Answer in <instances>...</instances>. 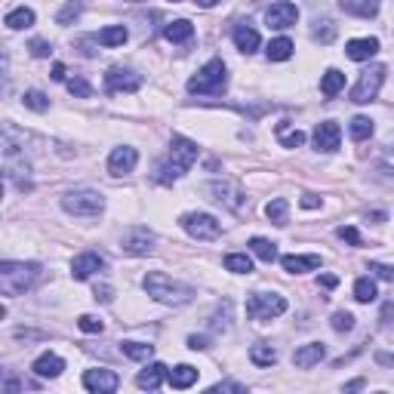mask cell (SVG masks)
<instances>
[{
  "mask_svg": "<svg viewBox=\"0 0 394 394\" xmlns=\"http://www.w3.org/2000/svg\"><path fill=\"white\" fill-rule=\"evenodd\" d=\"M62 210L71 213V216H83V219H90V216H99L105 210V197L99 195V191H92V188H74V191H68V195L62 197Z\"/></svg>",
  "mask_w": 394,
  "mask_h": 394,
  "instance_id": "obj_6",
  "label": "cell"
},
{
  "mask_svg": "<svg viewBox=\"0 0 394 394\" xmlns=\"http://www.w3.org/2000/svg\"><path fill=\"white\" fill-rule=\"evenodd\" d=\"M96 299L99 302H111V287H108V283H102V287H96Z\"/></svg>",
  "mask_w": 394,
  "mask_h": 394,
  "instance_id": "obj_50",
  "label": "cell"
},
{
  "mask_svg": "<svg viewBox=\"0 0 394 394\" xmlns=\"http://www.w3.org/2000/svg\"><path fill=\"white\" fill-rule=\"evenodd\" d=\"M330 327L336 330V333H349V330H354V314L349 311H336L333 321H330Z\"/></svg>",
  "mask_w": 394,
  "mask_h": 394,
  "instance_id": "obj_42",
  "label": "cell"
},
{
  "mask_svg": "<svg viewBox=\"0 0 394 394\" xmlns=\"http://www.w3.org/2000/svg\"><path fill=\"white\" fill-rule=\"evenodd\" d=\"M354 299H358V302H373L376 299V283L370 281V277H358V281H354Z\"/></svg>",
  "mask_w": 394,
  "mask_h": 394,
  "instance_id": "obj_38",
  "label": "cell"
},
{
  "mask_svg": "<svg viewBox=\"0 0 394 394\" xmlns=\"http://www.w3.org/2000/svg\"><path fill=\"white\" fill-rule=\"evenodd\" d=\"M382 80H385V65H370L367 71H360L358 77V83L351 87V102L354 105H367V102H373L376 96H379V90H382Z\"/></svg>",
  "mask_w": 394,
  "mask_h": 394,
  "instance_id": "obj_8",
  "label": "cell"
},
{
  "mask_svg": "<svg viewBox=\"0 0 394 394\" xmlns=\"http://www.w3.org/2000/svg\"><path fill=\"white\" fill-rule=\"evenodd\" d=\"M179 225L188 231L195 241H216V237L222 234L219 219L210 216V213H185L182 219H179Z\"/></svg>",
  "mask_w": 394,
  "mask_h": 394,
  "instance_id": "obj_10",
  "label": "cell"
},
{
  "mask_svg": "<svg viewBox=\"0 0 394 394\" xmlns=\"http://www.w3.org/2000/svg\"><path fill=\"white\" fill-rule=\"evenodd\" d=\"M225 268L234 274H250L253 272V259L246 253H228L225 256Z\"/></svg>",
  "mask_w": 394,
  "mask_h": 394,
  "instance_id": "obj_36",
  "label": "cell"
},
{
  "mask_svg": "<svg viewBox=\"0 0 394 394\" xmlns=\"http://www.w3.org/2000/svg\"><path fill=\"white\" fill-rule=\"evenodd\" d=\"M31 370H34L41 379H56V376H62V370H65V360H62L59 354H41V358L31 364Z\"/></svg>",
  "mask_w": 394,
  "mask_h": 394,
  "instance_id": "obj_21",
  "label": "cell"
},
{
  "mask_svg": "<svg viewBox=\"0 0 394 394\" xmlns=\"http://www.w3.org/2000/svg\"><path fill=\"white\" fill-rule=\"evenodd\" d=\"M250 360L256 367H272V364H277V351L268 342H259V345H253L250 349Z\"/></svg>",
  "mask_w": 394,
  "mask_h": 394,
  "instance_id": "obj_31",
  "label": "cell"
},
{
  "mask_svg": "<svg viewBox=\"0 0 394 394\" xmlns=\"http://www.w3.org/2000/svg\"><path fill=\"white\" fill-rule=\"evenodd\" d=\"M206 191L213 195V200H219L222 206H228L231 213H241L246 206V191H244V185L234 182V179H216V182L206 185Z\"/></svg>",
  "mask_w": 394,
  "mask_h": 394,
  "instance_id": "obj_9",
  "label": "cell"
},
{
  "mask_svg": "<svg viewBox=\"0 0 394 394\" xmlns=\"http://www.w3.org/2000/svg\"><path fill=\"white\" fill-rule=\"evenodd\" d=\"M22 102H25V108H31V111H50V99L43 96L41 90H28L25 96H22Z\"/></svg>",
  "mask_w": 394,
  "mask_h": 394,
  "instance_id": "obj_39",
  "label": "cell"
},
{
  "mask_svg": "<svg viewBox=\"0 0 394 394\" xmlns=\"http://www.w3.org/2000/svg\"><path fill=\"white\" fill-rule=\"evenodd\" d=\"M173 3H179V0H173Z\"/></svg>",
  "mask_w": 394,
  "mask_h": 394,
  "instance_id": "obj_57",
  "label": "cell"
},
{
  "mask_svg": "<svg viewBox=\"0 0 394 394\" xmlns=\"http://www.w3.org/2000/svg\"><path fill=\"white\" fill-rule=\"evenodd\" d=\"M336 37V25L330 19H323L318 22V28H314V41H321V43H330Z\"/></svg>",
  "mask_w": 394,
  "mask_h": 394,
  "instance_id": "obj_43",
  "label": "cell"
},
{
  "mask_svg": "<svg viewBox=\"0 0 394 394\" xmlns=\"http://www.w3.org/2000/svg\"><path fill=\"white\" fill-rule=\"evenodd\" d=\"M327 358V349H323V342H308L302 349L293 351V364L299 370H311L314 364H321V360Z\"/></svg>",
  "mask_w": 394,
  "mask_h": 394,
  "instance_id": "obj_18",
  "label": "cell"
},
{
  "mask_svg": "<svg viewBox=\"0 0 394 394\" xmlns=\"http://www.w3.org/2000/svg\"><path fill=\"white\" fill-rule=\"evenodd\" d=\"M302 206H305V210H318V206H321V197H318V195H302Z\"/></svg>",
  "mask_w": 394,
  "mask_h": 394,
  "instance_id": "obj_51",
  "label": "cell"
},
{
  "mask_svg": "<svg viewBox=\"0 0 394 394\" xmlns=\"http://www.w3.org/2000/svg\"><path fill=\"white\" fill-rule=\"evenodd\" d=\"M277 142H281L283 148H299V145L305 142V133L290 127V123H281V127H277Z\"/></svg>",
  "mask_w": 394,
  "mask_h": 394,
  "instance_id": "obj_29",
  "label": "cell"
},
{
  "mask_svg": "<svg viewBox=\"0 0 394 394\" xmlns=\"http://www.w3.org/2000/svg\"><path fill=\"white\" fill-rule=\"evenodd\" d=\"M83 388L96 394H111L120 388V376L114 370H87L83 373Z\"/></svg>",
  "mask_w": 394,
  "mask_h": 394,
  "instance_id": "obj_12",
  "label": "cell"
},
{
  "mask_svg": "<svg viewBox=\"0 0 394 394\" xmlns=\"http://www.w3.org/2000/svg\"><path fill=\"white\" fill-rule=\"evenodd\" d=\"M52 80H65V65H62V62L52 65Z\"/></svg>",
  "mask_w": 394,
  "mask_h": 394,
  "instance_id": "obj_54",
  "label": "cell"
},
{
  "mask_svg": "<svg viewBox=\"0 0 394 394\" xmlns=\"http://www.w3.org/2000/svg\"><path fill=\"white\" fill-rule=\"evenodd\" d=\"M142 287L154 302H164V305H173V308L188 305L191 299H195V290H191L188 283L173 281V277L164 274V272H148L142 281Z\"/></svg>",
  "mask_w": 394,
  "mask_h": 394,
  "instance_id": "obj_2",
  "label": "cell"
},
{
  "mask_svg": "<svg viewBox=\"0 0 394 394\" xmlns=\"http://www.w3.org/2000/svg\"><path fill=\"white\" fill-rule=\"evenodd\" d=\"M195 3L200 6V10H210V6H216V3H219V0H195Z\"/></svg>",
  "mask_w": 394,
  "mask_h": 394,
  "instance_id": "obj_56",
  "label": "cell"
},
{
  "mask_svg": "<svg viewBox=\"0 0 394 394\" xmlns=\"http://www.w3.org/2000/svg\"><path fill=\"white\" fill-rule=\"evenodd\" d=\"M283 311H287V299L277 293H250V299H246V314L253 321H272L281 318Z\"/></svg>",
  "mask_w": 394,
  "mask_h": 394,
  "instance_id": "obj_7",
  "label": "cell"
},
{
  "mask_svg": "<svg viewBox=\"0 0 394 394\" xmlns=\"http://www.w3.org/2000/svg\"><path fill=\"white\" fill-rule=\"evenodd\" d=\"M321 287H327V290L339 287V277H333V274H321Z\"/></svg>",
  "mask_w": 394,
  "mask_h": 394,
  "instance_id": "obj_52",
  "label": "cell"
},
{
  "mask_svg": "<svg viewBox=\"0 0 394 394\" xmlns=\"http://www.w3.org/2000/svg\"><path fill=\"white\" fill-rule=\"evenodd\" d=\"M96 41L102 46H123V41H127V28L123 25H108L96 34Z\"/></svg>",
  "mask_w": 394,
  "mask_h": 394,
  "instance_id": "obj_32",
  "label": "cell"
},
{
  "mask_svg": "<svg viewBox=\"0 0 394 394\" xmlns=\"http://www.w3.org/2000/svg\"><path fill=\"white\" fill-rule=\"evenodd\" d=\"M228 83V71H225V62L222 59H210L200 71L188 80V92H197V96H216L222 92Z\"/></svg>",
  "mask_w": 394,
  "mask_h": 394,
  "instance_id": "obj_4",
  "label": "cell"
},
{
  "mask_svg": "<svg viewBox=\"0 0 394 394\" xmlns=\"http://www.w3.org/2000/svg\"><path fill=\"white\" fill-rule=\"evenodd\" d=\"M281 265H283V272H290V274H305V272L321 268V256H283Z\"/></svg>",
  "mask_w": 394,
  "mask_h": 394,
  "instance_id": "obj_23",
  "label": "cell"
},
{
  "mask_svg": "<svg viewBox=\"0 0 394 394\" xmlns=\"http://www.w3.org/2000/svg\"><path fill=\"white\" fill-rule=\"evenodd\" d=\"M120 250L129 256H148V253H154V234L148 228H129L120 241Z\"/></svg>",
  "mask_w": 394,
  "mask_h": 394,
  "instance_id": "obj_11",
  "label": "cell"
},
{
  "mask_svg": "<svg viewBox=\"0 0 394 394\" xmlns=\"http://www.w3.org/2000/svg\"><path fill=\"white\" fill-rule=\"evenodd\" d=\"M382 169H385V173H394V151H388V154H385V157H382V164H379Z\"/></svg>",
  "mask_w": 394,
  "mask_h": 394,
  "instance_id": "obj_53",
  "label": "cell"
},
{
  "mask_svg": "<svg viewBox=\"0 0 394 394\" xmlns=\"http://www.w3.org/2000/svg\"><path fill=\"white\" fill-rule=\"evenodd\" d=\"M342 87H345V74L336 71V68H330V71L321 77V92H323L327 99L339 96V92H342Z\"/></svg>",
  "mask_w": 394,
  "mask_h": 394,
  "instance_id": "obj_28",
  "label": "cell"
},
{
  "mask_svg": "<svg viewBox=\"0 0 394 394\" xmlns=\"http://www.w3.org/2000/svg\"><path fill=\"white\" fill-rule=\"evenodd\" d=\"M68 92H71V96H77V99H90V96H92V87H90L87 77L74 74L71 80H68Z\"/></svg>",
  "mask_w": 394,
  "mask_h": 394,
  "instance_id": "obj_41",
  "label": "cell"
},
{
  "mask_svg": "<svg viewBox=\"0 0 394 394\" xmlns=\"http://www.w3.org/2000/svg\"><path fill=\"white\" fill-rule=\"evenodd\" d=\"M339 142H342V129H339V123L333 120H323L314 127V148L318 151H336Z\"/></svg>",
  "mask_w": 394,
  "mask_h": 394,
  "instance_id": "obj_16",
  "label": "cell"
},
{
  "mask_svg": "<svg viewBox=\"0 0 394 394\" xmlns=\"http://www.w3.org/2000/svg\"><path fill=\"white\" fill-rule=\"evenodd\" d=\"M80 13H83V3H80V0H68V3L59 10L56 22H59V25H71V22H74Z\"/></svg>",
  "mask_w": 394,
  "mask_h": 394,
  "instance_id": "obj_40",
  "label": "cell"
},
{
  "mask_svg": "<svg viewBox=\"0 0 394 394\" xmlns=\"http://www.w3.org/2000/svg\"><path fill=\"white\" fill-rule=\"evenodd\" d=\"M250 250H253V256L256 259H262V262H272L277 259V244H272V241H265V237H253L250 241Z\"/></svg>",
  "mask_w": 394,
  "mask_h": 394,
  "instance_id": "obj_30",
  "label": "cell"
},
{
  "mask_svg": "<svg viewBox=\"0 0 394 394\" xmlns=\"http://www.w3.org/2000/svg\"><path fill=\"white\" fill-rule=\"evenodd\" d=\"M105 87H108V92H136L142 87V77L136 71H129V68L114 65L111 71L105 74Z\"/></svg>",
  "mask_w": 394,
  "mask_h": 394,
  "instance_id": "obj_14",
  "label": "cell"
},
{
  "mask_svg": "<svg viewBox=\"0 0 394 394\" xmlns=\"http://www.w3.org/2000/svg\"><path fill=\"white\" fill-rule=\"evenodd\" d=\"M167 373H169V370H167L164 364H157V360H154V364H148V367L142 370V373L136 376V385H139V388H145V391H157L160 385H164Z\"/></svg>",
  "mask_w": 394,
  "mask_h": 394,
  "instance_id": "obj_20",
  "label": "cell"
},
{
  "mask_svg": "<svg viewBox=\"0 0 394 394\" xmlns=\"http://www.w3.org/2000/svg\"><path fill=\"white\" fill-rule=\"evenodd\" d=\"M195 160H197V142H191V139H185V136H173V142H169V157L157 169V182L173 185L176 179H182V176L195 167Z\"/></svg>",
  "mask_w": 394,
  "mask_h": 394,
  "instance_id": "obj_1",
  "label": "cell"
},
{
  "mask_svg": "<svg viewBox=\"0 0 394 394\" xmlns=\"http://www.w3.org/2000/svg\"><path fill=\"white\" fill-rule=\"evenodd\" d=\"M139 164V151L129 148V145H120V148L111 151V157H108V173L111 176H127L133 173Z\"/></svg>",
  "mask_w": 394,
  "mask_h": 394,
  "instance_id": "obj_15",
  "label": "cell"
},
{
  "mask_svg": "<svg viewBox=\"0 0 394 394\" xmlns=\"http://www.w3.org/2000/svg\"><path fill=\"white\" fill-rule=\"evenodd\" d=\"M376 52H379V41L376 37H358V41H349V46H345V56L354 62H370Z\"/></svg>",
  "mask_w": 394,
  "mask_h": 394,
  "instance_id": "obj_19",
  "label": "cell"
},
{
  "mask_svg": "<svg viewBox=\"0 0 394 394\" xmlns=\"http://www.w3.org/2000/svg\"><path fill=\"white\" fill-rule=\"evenodd\" d=\"M188 349H191V351H204V349H210V345H206V336H188Z\"/></svg>",
  "mask_w": 394,
  "mask_h": 394,
  "instance_id": "obj_48",
  "label": "cell"
},
{
  "mask_svg": "<svg viewBox=\"0 0 394 394\" xmlns=\"http://www.w3.org/2000/svg\"><path fill=\"white\" fill-rule=\"evenodd\" d=\"M349 133H351L354 142H364V139L373 136V120L364 118V114H358V118L349 123Z\"/></svg>",
  "mask_w": 394,
  "mask_h": 394,
  "instance_id": "obj_35",
  "label": "cell"
},
{
  "mask_svg": "<svg viewBox=\"0 0 394 394\" xmlns=\"http://www.w3.org/2000/svg\"><path fill=\"white\" fill-rule=\"evenodd\" d=\"M287 213H290V204H287V197H274V200H268V206H265V216L274 222V225H287Z\"/></svg>",
  "mask_w": 394,
  "mask_h": 394,
  "instance_id": "obj_33",
  "label": "cell"
},
{
  "mask_svg": "<svg viewBox=\"0 0 394 394\" xmlns=\"http://www.w3.org/2000/svg\"><path fill=\"white\" fill-rule=\"evenodd\" d=\"M191 34H195V25L188 19H176L164 28V37L169 43H185V41H191Z\"/></svg>",
  "mask_w": 394,
  "mask_h": 394,
  "instance_id": "obj_26",
  "label": "cell"
},
{
  "mask_svg": "<svg viewBox=\"0 0 394 394\" xmlns=\"http://www.w3.org/2000/svg\"><path fill=\"white\" fill-rule=\"evenodd\" d=\"M28 50H31V56H34V59H46L52 52V46L46 43V41H31Z\"/></svg>",
  "mask_w": 394,
  "mask_h": 394,
  "instance_id": "obj_47",
  "label": "cell"
},
{
  "mask_svg": "<svg viewBox=\"0 0 394 394\" xmlns=\"http://www.w3.org/2000/svg\"><path fill=\"white\" fill-rule=\"evenodd\" d=\"M77 327H80L83 333H102V330H105V323L99 321L96 314H83V318L77 321Z\"/></svg>",
  "mask_w": 394,
  "mask_h": 394,
  "instance_id": "obj_44",
  "label": "cell"
},
{
  "mask_svg": "<svg viewBox=\"0 0 394 394\" xmlns=\"http://www.w3.org/2000/svg\"><path fill=\"white\" fill-rule=\"evenodd\" d=\"M342 13L349 15H360V19H373L379 13V0H339Z\"/></svg>",
  "mask_w": 394,
  "mask_h": 394,
  "instance_id": "obj_24",
  "label": "cell"
},
{
  "mask_svg": "<svg viewBox=\"0 0 394 394\" xmlns=\"http://www.w3.org/2000/svg\"><path fill=\"white\" fill-rule=\"evenodd\" d=\"M296 19H299V10H296V3H290V0H277V3H272L268 6V13H265L268 28H274V31L293 28L296 25Z\"/></svg>",
  "mask_w": 394,
  "mask_h": 394,
  "instance_id": "obj_13",
  "label": "cell"
},
{
  "mask_svg": "<svg viewBox=\"0 0 394 394\" xmlns=\"http://www.w3.org/2000/svg\"><path fill=\"white\" fill-rule=\"evenodd\" d=\"M370 272L382 281H394V265H382V262H370Z\"/></svg>",
  "mask_w": 394,
  "mask_h": 394,
  "instance_id": "obj_46",
  "label": "cell"
},
{
  "mask_svg": "<svg viewBox=\"0 0 394 394\" xmlns=\"http://www.w3.org/2000/svg\"><path fill=\"white\" fill-rule=\"evenodd\" d=\"M293 56V41L290 37H277V41L268 43V59L272 62H287Z\"/></svg>",
  "mask_w": 394,
  "mask_h": 394,
  "instance_id": "obj_34",
  "label": "cell"
},
{
  "mask_svg": "<svg viewBox=\"0 0 394 394\" xmlns=\"http://www.w3.org/2000/svg\"><path fill=\"white\" fill-rule=\"evenodd\" d=\"M120 351L127 354L129 360H148L154 354V345H145V342H120Z\"/></svg>",
  "mask_w": 394,
  "mask_h": 394,
  "instance_id": "obj_37",
  "label": "cell"
},
{
  "mask_svg": "<svg viewBox=\"0 0 394 394\" xmlns=\"http://www.w3.org/2000/svg\"><path fill=\"white\" fill-rule=\"evenodd\" d=\"M167 382L173 385V388L185 391V388H191V385L197 382V370L191 364H179L176 370H169V373H167Z\"/></svg>",
  "mask_w": 394,
  "mask_h": 394,
  "instance_id": "obj_22",
  "label": "cell"
},
{
  "mask_svg": "<svg viewBox=\"0 0 394 394\" xmlns=\"http://www.w3.org/2000/svg\"><path fill=\"white\" fill-rule=\"evenodd\" d=\"M213 391H246L241 382H219V385H213Z\"/></svg>",
  "mask_w": 394,
  "mask_h": 394,
  "instance_id": "obj_49",
  "label": "cell"
},
{
  "mask_svg": "<svg viewBox=\"0 0 394 394\" xmlns=\"http://www.w3.org/2000/svg\"><path fill=\"white\" fill-rule=\"evenodd\" d=\"M339 237H342V241H349L351 246H360V244H364V241H360V231L354 228V225H342V228H339Z\"/></svg>",
  "mask_w": 394,
  "mask_h": 394,
  "instance_id": "obj_45",
  "label": "cell"
},
{
  "mask_svg": "<svg viewBox=\"0 0 394 394\" xmlns=\"http://www.w3.org/2000/svg\"><path fill=\"white\" fill-rule=\"evenodd\" d=\"M3 176H6V182H15L22 191L31 188V164L25 160V154L15 151L10 133L3 136Z\"/></svg>",
  "mask_w": 394,
  "mask_h": 394,
  "instance_id": "obj_5",
  "label": "cell"
},
{
  "mask_svg": "<svg viewBox=\"0 0 394 394\" xmlns=\"http://www.w3.org/2000/svg\"><path fill=\"white\" fill-rule=\"evenodd\" d=\"M102 265H105V259L99 256V253H80V256L71 259V277L74 281H87V277H92Z\"/></svg>",
  "mask_w": 394,
  "mask_h": 394,
  "instance_id": "obj_17",
  "label": "cell"
},
{
  "mask_svg": "<svg viewBox=\"0 0 394 394\" xmlns=\"http://www.w3.org/2000/svg\"><path fill=\"white\" fill-rule=\"evenodd\" d=\"M358 388H364V379H354V382L345 385V391H358Z\"/></svg>",
  "mask_w": 394,
  "mask_h": 394,
  "instance_id": "obj_55",
  "label": "cell"
},
{
  "mask_svg": "<svg viewBox=\"0 0 394 394\" xmlns=\"http://www.w3.org/2000/svg\"><path fill=\"white\" fill-rule=\"evenodd\" d=\"M234 46L241 52H246V56H250V52H256L259 50V31L250 28V25H237L234 28Z\"/></svg>",
  "mask_w": 394,
  "mask_h": 394,
  "instance_id": "obj_25",
  "label": "cell"
},
{
  "mask_svg": "<svg viewBox=\"0 0 394 394\" xmlns=\"http://www.w3.org/2000/svg\"><path fill=\"white\" fill-rule=\"evenodd\" d=\"M133 3H139V0H133Z\"/></svg>",
  "mask_w": 394,
  "mask_h": 394,
  "instance_id": "obj_58",
  "label": "cell"
},
{
  "mask_svg": "<svg viewBox=\"0 0 394 394\" xmlns=\"http://www.w3.org/2000/svg\"><path fill=\"white\" fill-rule=\"evenodd\" d=\"M41 268L34 262H3L0 265V290L3 296H22L37 281Z\"/></svg>",
  "mask_w": 394,
  "mask_h": 394,
  "instance_id": "obj_3",
  "label": "cell"
},
{
  "mask_svg": "<svg viewBox=\"0 0 394 394\" xmlns=\"http://www.w3.org/2000/svg\"><path fill=\"white\" fill-rule=\"evenodd\" d=\"M31 25H34V10H28V6H15V10L6 13V28L22 31V28H31Z\"/></svg>",
  "mask_w": 394,
  "mask_h": 394,
  "instance_id": "obj_27",
  "label": "cell"
}]
</instances>
